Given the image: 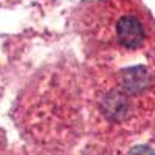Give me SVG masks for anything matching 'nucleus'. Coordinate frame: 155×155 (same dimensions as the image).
<instances>
[{"mask_svg":"<svg viewBox=\"0 0 155 155\" xmlns=\"http://www.w3.org/2000/svg\"><path fill=\"white\" fill-rule=\"evenodd\" d=\"M137 70H132L130 74H126L124 79H126V88L127 90H132V92H137V90H141L143 85L146 84V74L143 73V70L140 68V73L137 74Z\"/></svg>","mask_w":155,"mask_h":155,"instance_id":"f03ea898","label":"nucleus"},{"mask_svg":"<svg viewBox=\"0 0 155 155\" xmlns=\"http://www.w3.org/2000/svg\"><path fill=\"white\" fill-rule=\"evenodd\" d=\"M116 34H118L121 45H124L126 48H137L143 44L144 39V31L141 23L130 16H124L118 20Z\"/></svg>","mask_w":155,"mask_h":155,"instance_id":"f257e3e1","label":"nucleus"},{"mask_svg":"<svg viewBox=\"0 0 155 155\" xmlns=\"http://www.w3.org/2000/svg\"><path fill=\"white\" fill-rule=\"evenodd\" d=\"M130 155H153V153H152L147 147H137Z\"/></svg>","mask_w":155,"mask_h":155,"instance_id":"7ed1b4c3","label":"nucleus"}]
</instances>
